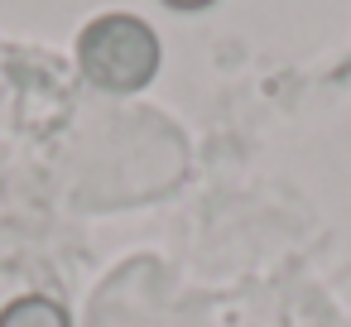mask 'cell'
Instances as JSON below:
<instances>
[{
	"label": "cell",
	"instance_id": "cell-1",
	"mask_svg": "<svg viewBox=\"0 0 351 327\" xmlns=\"http://www.w3.org/2000/svg\"><path fill=\"white\" fill-rule=\"evenodd\" d=\"M77 68L106 92H140L159 73V39L135 15H97L77 34Z\"/></svg>",
	"mask_w": 351,
	"mask_h": 327
},
{
	"label": "cell",
	"instance_id": "cell-2",
	"mask_svg": "<svg viewBox=\"0 0 351 327\" xmlns=\"http://www.w3.org/2000/svg\"><path fill=\"white\" fill-rule=\"evenodd\" d=\"M0 327H68V313L53 298H44V293H25L15 303H5Z\"/></svg>",
	"mask_w": 351,
	"mask_h": 327
},
{
	"label": "cell",
	"instance_id": "cell-3",
	"mask_svg": "<svg viewBox=\"0 0 351 327\" xmlns=\"http://www.w3.org/2000/svg\"><path fill=\"white\" fill-rule=\"evenodd\" d=\"M164 5H173V10H207L212 0H164Z\"/></svg>",
	"mask_w": 351,
	"mask_h": 327
}]
</instances>
